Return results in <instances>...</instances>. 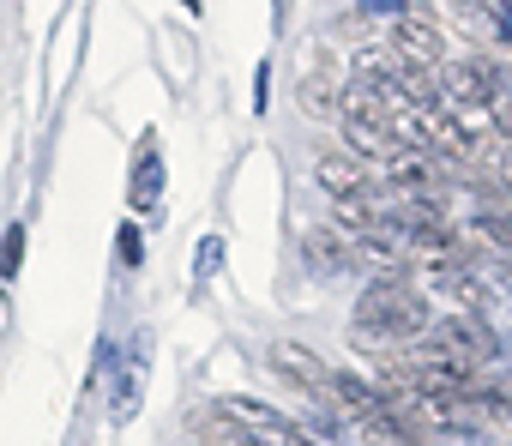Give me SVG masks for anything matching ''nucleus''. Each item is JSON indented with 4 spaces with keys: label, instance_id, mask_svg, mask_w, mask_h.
Wrapping results in <instances>:
<instances>
[{
    "label": "nucleus",
    "instance_id": "6ab92c4d",
    "mask_svg": "<svg viewBox=\"0 0 512 446\" xmlns=\"http://www.w3.org/2000/svg\"><path fill=\"white\" fill-rule=\"evenodd\" d=\"M338 37H362V13H344L338 19Z\"/></svg>",
    "mask_w": 512,
    "mask_h": 446
},
{
    "label": "nucleus",
    "instance_id": "a211bd4d",
    "mask_svg": "<svg viewBox=\"0 0 512 446\" xmlns=\"http://www.w3.org/2000/svg\"><path fill=\"white\" fill-rule=\"evenodd\" d=\"M494 181H500V193L512 199V145H500V157H494V169H488Z\"/></svg>",
    "mask_w": 512,
    "mask_h": 446
},
{
    "label": "nucleus",
    "instance_id": "ddd939ff",
    "mask_svg": "<svg viewBox=\"0 0 512 446\" xmlns=\"http://www.w3.org/2000/svg\"><path fill=\"white\" fill-rule=\"evenodd\" d=\"M211 410H217V416H229V422H235V428H247V434L278 428V410H272V404H260V398H217Z\"/></svg>",
    "mask_w": 512,
    "mask_h": 446
},
{
    "label": "nucleus",
    "instance_id": "9d476101",
    "mask_svg": "<svg viewBox=\"0 0 512 446\" xmlns=\"http://www.w3.org/2000/svg\"><path fill=\"white\" fill-rule=\"evenodd\" d=\"M338 91H344V85H338V73H326V49H320V55H314V67H308V79L296 85V103H302L314 121H332Z\"/></svg>",
    "mask_w": 512,
    "mask_h": 446
},
{
    "label": "nucleus",
    "instance_id": "dca6fc26",
    "mask_svg": "<svg viewBox=\"0 0 512 446\" xmlns=\"http://www.w3.org/2000/svg\"><path fill=\"white\" fill-rule=\"evenodd\" d=\"M19 260H25V230L13 223L7 242H0V278H13V272H19Z\"/></svg>",
    "mask_w": 512,
    "mask_h": 446
},
{
    "label": "nucleus",
    "instance_id": "7ed1b4c3",
    "mask_svg": "<svg viewBox=\"0 0 512 446\" xmlns=\"http://www.w3.org/2000/svg\"><path fill=\"white\" fill-rule=\"evenodd\" d=\"M434 79H440V97H452V103H464V109H488V103H494V91H500V67H494L488 55L440 61V67H434Z\"/></svg>",
    "mask_w": 512,
    "mask_h": 446
},
{
    "label": "nucleus",
    "instance_id": "6e6552de",
    "mask_svg": "<svg viewBox=\"0 0 512 446\" xmlns=\"http://www.w3.org/2000/svg\"><path fill=\"white\" fill-rule=\"evenodd\" d=\"M344 145H350V157L362 163H392V157H404V139H398V127L392 121H344Z\"/></svg>",
    "mask_w": 512,
    "mask_h": 446
},
{
    "label": "nucleus",
    "instance_id": "39448f33",
    "mask_svg": "<svg viewBox=\"0 0 512 446\" xmlns=\"http://www.w3.org/2000/svg\"><path fill=\"white\" fill-rule=\"evenodd\" d=\"M326 404H332V416H356L362 428L386 416L380 392H374V386H368L362 374H350V368H332V380H326Z\"/></svg>",
    "mask_w": 512,
    "mask_h": 446
},
{
    "label": "nucleus",
    "instance_id": "2eb2a0df",
    "mask_svg": "<svg viewBox=\"0 0 512 446\" xmlns=\"http://www.w3.org/2000/svg\"><path fill=\"white\" fill-rule=\"evenodd\" d=\"M157 187H163V169H157V151H145V169L133 175V205H151Z\"/></svg>",
    "mask_w": 512,
    "mask_h": 446
},
{
    "label": "nucleus",
    "instance_id": "f257e3e1",
    "mask_svg": "<svg viewBox=\"0 0 512 446\" xmlns=\"http://www.w3.org/2000/svg\"><path fill=\"white\" fill-rule=\"evenodd\" d=\"M428 296L404 278V272H392V278H380V284H368L362 290V302H356V338L362 344H386V338H422L428 332Z\"/></svg>",
    "mask_w": 512,
    "mask_h": 446
},
{
    "label": "nucleus",
    "instance_id": "423d86ee",
    "mask_svg": "<svg viewBox=\"0 0 512 446\" xmlns=\"http://www.w3.org/2000/svg\"><path fill=\"white\" fill-rule=\"evenodd\" d=\"M314 181L338 199V205H350V199H368L374 193V175L350 157V151H320V163H314Z\"/></svg>",
    "mask_w": 512,
    "mask_h": 446
},
{
    "label": "nucleus",
    "instance_id": "f03ea898",
    "mask_svg": "<svg viewBox=\"0 0 512 446\" xmlns=\"http://www.w3.org/2000/svg\"><path fill=\"white\" fill-rule=\"evenodd\" d=\"M500 356V338L488 332V320L476 314H452V320H434L422 338H410V362H428V368H458V374H476Z\"/></svg>",
    "mask_w": 512,
    "mask_h": 446
},
{
    "label": "nucleus",
    "instance_id": "4468645a",
    "mask_svg": "<svg viewBox=\"0 0 512 446\" xmlns=\"http://www.w3.org/2000/svg\"><path fill=\"white\" fill-rule=\"evenodd\" d=\"M356 73H362V85H392L398 79V55L392 49H362L356 55Z\"/></svg>",
    "mask_w": 512,
    "mask_h": 446
},
{
    "label": "nucleus",
    "instance_id": "f3484780",
    "mask_svg": "<svg viewBox=\"0 0 512 446\" xmlns=\"http://www.w3.org/2000/svg\"><path fill=\"white\" fill-rule=\"evenodd\" d=\"M115 254H121V266H139V260H145V236H139V223H121Z\"/></svg>",
    "mask_w": 512,
    "mask_h": 446
},
{
    "label": "nucleus",
    "instance_id": "0eeeda50",
    "mask_svg": "<svg viewBox=\"0 0 512 446\" xmlns=\"http://www.w3.org/2000/svg\"><path fill=\"white\" fill-rule=\"evenodd\" d=\"M272 374L290 380V386L308 392V398H326V380H332V368H326L308 344H272Z\"/></svg>",
    "mask_w": 512,
    "mask_h": 446
},
{
    "label": "nucleus",
    "instance_id": "f8f14e48",
    "mask_svg": "<svg viewBox=\"0 0 512 446\" xmlns=\"http://www.w3.org/2000/svg\"><path fill=\"white\" fill-rule=\"evenodd\" d=\"M458 31H464L476 49H488V43H500V37H506L500 13H494V7H482V0H458Z\"/></svg>",
    "mask_w": 512,
    "mask_h": 446
},
{
    "label": "nucleus",
    "instance_id": "20e7f679",
    "mask_svg": "<svg viewBox=\"0 0 512 446\" xmlns=\"http://www.w3.org/2000/svg\"><path fill=\"white\" fill-rule=\"evenodd\" d=\"M392 55H398V67H422V73H434V67L446 61V37H440L434 19L404 13V19L392 25Z\"/></svg>",
    "mask_w": 512,
    "mask_h": 446
},
{
    "label": "nucleus",
    "instance_id": "1a4fd4ad",
    "mask_svg": "<svg viewBox=\"0 0 512 446\" xmlns=\"http://www.w3.org/2000/svg\"><path fill=\"white\" fill-rule=\"evenodd\" d=\"M302 260H308V272H320V278H338V272H350V266H356L350 236H344V230H326V223L302 236Z\"/></svg>",
    "mask_w": 512,
    "mask_h": 446
},
{
    "label": "nucleus",
    "instance_id": "9b49d317",
    "mask_svg": "<svg viewBox=\"0 0 512 446\" xmlns=\"http://www.w3.org/2000/svg\"><path fill=\"white\" fill-rule=\"evenodd\" d=\"M187 434H193V446H260L247 428H235V422L217 416L211 404H205V410H187Z\"/></svg>",
    "mask_w": 512,
    "mask_h": 446
}]
</instances>
